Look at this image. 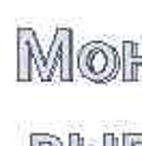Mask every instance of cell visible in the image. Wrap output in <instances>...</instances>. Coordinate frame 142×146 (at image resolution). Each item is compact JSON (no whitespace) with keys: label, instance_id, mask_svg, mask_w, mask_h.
Instances as JSON below:
<instances>
[{"label":"cell","instance_id":"6da1fadb","mask_svg":"<svg viewBox=\"0 0 142 146\" xmlns=\"http://www.w3.org/2000/svg\"><path fill=\"white\" fill-rule=\"evenodd\" d=\"M78 71L93 84H105L121 71V50L105 41H88L78 52Z\"/></svg>","mask_w":142,"mask_h":146},{"label":"cell","instance_id":"7a4b0ae2","mask_svg":"<svg viewBox=\"0 0 142 146\" xmlns=\"http://www.w3.org/2000/svg\"><path fill=\"white\" fill-rule=\"evenodd\" d=\"M56 67L60 69V82H73V30L65 26L56 28L50 52L45 54L47 82H52Z\"/></svg>","mask_w":142,"mask_h":146},{"label":"cell","instance_id":"3957f363","mask_svg":"<svg viewBox=\"0 0 142 146\" xmlns=\"http://www.w3.org/2000/svg\"><path fill=\"white\" fill-rule=\"evenodd\" d=\"M15 54H17V82H30L32 80V62H35V56L30 50V41H28V28L22 26L15 32Z\"/></svg>","mask_w":142,"mask_h":146},{"label":"cell","instance_id":"277c9868","mask_svg":"<svg viewBox=\"0 0 142 146\" xmlns=\"http://www.w3.org/2000/svg\"><path fill=\"white\" fill-rule=\"evenodd\" d=\"M121 80L133 82L138 75V67H142V56L136 54V43L123 41L121 43Z\"/></svg>","mask_w":142,"mask_h":146},{"label":"cell","instance_id":"5b68a950","mask_svg":"<svg viewBox=\"0 0 142 146\" xmlns=\"http://www.w3.org/2000/svg\"><path fill=\"white\" fill-rule=\"evenodd\" d=\"M28 41H30V50H32V56H35V67H37L39 80H41V82H47V73H45V54L41 52L39 36H37V32L32 30V28H28Z\"/></svg>","mask_w":142,"mask_h":146},{"label":"cell","instance_id":"8992f818","mask_svg":"<svg viewBox=\"0 0 142 146\" xmlns=\"http://www.w3.org/2000/svg\"><path fill=\"white\" fill-rule=\"evenodd\" d=\"M28 146H65L63 140L54 133H30Z\"/></svg>","mask_w":142,"mask_h":146},{"label":"cell","instance_id":"52a82bcc","mask_svg":"<svg viewBox=\"0 0 142 146\" xmlns=\"http://www.w3.org/2000/svg\"><path fill=\"white\" fill-rule=\"evenodd\" d=\"M121 146H142V133H116Z\"/></svg>","mask_w":142,"mask_h":146},{"label":"cell","instance_id":"ba28073f","mask_svg":"<svg viewBox=\"0 0 142 146\" xmlns=\"http://www.w3.org/2000/svg\"><path fill=\"white\" fill-rule=\"evenodd\" d=\"M101 146H121L116 133H103L101 135Z\"/></svg>","mask_w":142,"mask_h":146},{"label":"cell","instance_id":"9c48e42d","mask_svg":"<svg viewBox=\"0 0 142 146\" xmlns=\"http://www.w3.org/2000/svg\"><path fill=\"white\" fill-rule=\"evenodd\" d=\"M67 142H69V146H86L80 133H69V135H67Z\"/></svg>","mask_w":142,"mask_h":146}]
</instances>
